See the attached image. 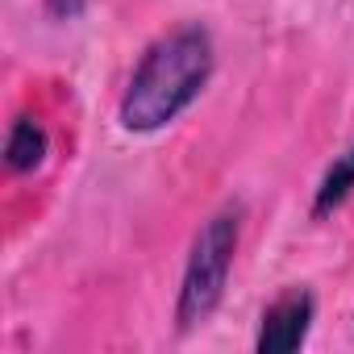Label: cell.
<instances>
[{
    "label": "cell",
    "mask_w": 354,
    "mask_h": 354,
    "mask_svg": "<svg viewBox=\"0 0 354 354\" xmlns=\"http://www.w3.org/2000/svg\"><path fill=\"white\" fill-rule=\"evenodd\" d=\"M213 71H217V46L209 26L184 21L167 30L142 50L138 67L129 71V84L117 100L121 129L138 138L162 133L205 96Z\"/></svg>",
    "instance_id": "cell-1"
},
{
    "label": "cell",
    "mask_w": 354,
    "mask_h": 354,
    "mask_svg": "<svg viewBox=\"0 0 354 354\" xmlns=\"http://www.w3.org/2000/svg\"><path fill=\"white\" fill-rule=\"evenodd\" d=\"M313 321H317V296L308 288H288L283 296H275L263 308L254 350L259 354H292L308 342Z\"/></svg>",
    "instance_id": "cell-3"
},
{
    "label": "cell",
    "mask_w": 354,
    "mask_h": 354,
    "mask_svg": "<svg viewBox=\"0 0 354 354\" xmlns=\"http://www.w3.org/2000/svg\"><path fill=\"white\" fill-rule=\"evenodd\" d=\"M50 154V133L38 117H17L5 133V167L13 175H30L46 162Z\"/></svg>",
    "instance_id": "cell-4"
},
{
    "label": "cell",
    "mask_w": 354,
    "mask_h": 354,
    "mask_svg": "<svg viewBox=\"0 0 354 354\" xmlns=\"http://www.w3.org/2000/svg\"><path fill=\"white\" fill-rule=\"evenodd\" d=\"M242 221H246V209L238 201H230L196 230L188 259H184L180 296H175V325H180V333L201 329L221 308L230 271H234V254L242 242Z\"/></svg>",
    "instance_id": "cell-2"
},
{
    "label": "cell",
    "mask_w": 354,
    "mask_h": 354,
    "mask_svg": "<svg viewBox=\"0 0 354 354\" xmlns=\"http://www.w3.org/2000/svg\"><path fill=\"white\" fill-rule=\"evenodd\" d=\"M350 196H354V146H346L342 154H333V162L325 167L321 184L313 192V221L337 213Z\"/></svg>",
    "instance_id": "cell-5"
},
{
    "label": "cell",
    "mask_w": 354,
    "mask_h": 354,
    "mask_svg": "<svg viewBox=\"0 0 354 354\" xmlns=\"http://www.w3.org/2000/svg\"><path fill=\"white\" fill-rule=\"evenodd\" d=\"M50 21H80L88 13V0H42Z\"/></svg>",
    "instance_id": "cell-6"
}]
</instances>
